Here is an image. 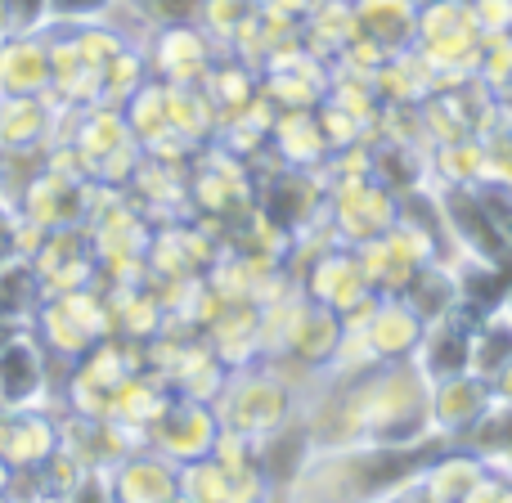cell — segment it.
Wrapping results in <instances>:
<instances>
[{"instance_id": "obj_31", "label": "cell", "mask_w": 512, "mask_h": 503, "mask_svg": "<svg viewBox=\"0 0 512 503\" xmlns=\"http://www.w3.org/2000/svg\"><path fill=\"white\" fill-rule=\"evenodd\" d=\"M378 503H414V499H409L405 490H400V495H391V499H378Z\"/></svg>"}, {"instance_id": "obj_17", "label": "cell", "mask_w": 512, "mask_h": 503, "mask_svg": "<svg viewBox=\"0 0 512 503\" xmlns=\"http://www.w3.org/2000/svg\"><path fill=\"white\" fill-rule=\"evenodd\" d=\"M50 32H9L0 41V95H50Z\"/></svg>"}, {"instance_id": "obj_19", "label": "cell", "mask_w": 512, "mask_h": 503, "mask_svg": "<svg viewBox=\"0 0 512 503\" xmlns=\"http://www.w3.org/2000/svg\"><path fill=\"white\" fill-rule=\"evenodd\" d=\"M351 5H355V27H360V36L378 45L382 54L414 50L423 0H351Z\"/></svg>"}, {"instance_id": "obj_22", "label": "cell", "mask_w": 512, "mask_h": 503, "mask_svg": "<svg viewBox=\"0 0 512 503\" xmlns=\"http://www.w3.org/2000/svg\"><path fill=\"white\" fill-rule=\"evenodd\" d=\"M149 77H153V72H149V50H144L140 41H131L126 50H117L113 59H108L104 81H99V104L122 108Z\"/></svg>"}, {"instance_id": "obj_13", "label": "cell", "mask_w": 512, "mask_h": 503, "mask_svg": "<svg viewBox=\"0 0 512 503\" xmlns=\"http://www.w3.org/2000/svg\"><path fill=\"white\" fill-rule=\"evenodd\" d=\"M63 445V409L32 405V409H0V459L14 472H32L59 454Z\"/></svg>"}, {"instance_id": "obj_26", "label": "cell", "mask_w": 512, "mask_h": 503, "mask_svg": "<svg viewBox=\"0 0 512 503\" xmlns=\"http://www.w3.org/2000/svg\"><path fill=\"white\" fill-rule=\"evenodd\" d=\"M472 14H477V27L486 36L512 32V0H468Z\"/></svg>"}, {"instance_id": "obj_9", "label": "cell", "mask_w": 512, "mask_h": 503, "mask_svg": "<svg viewBox=\"0 0 512 503\" xmlns=\"http://www.w3.org/2000/svg\"><path fill=\"white\" fill-rule=\"evenodd\" d=\"M216 441H221V418H216L212 400H194V396H171L167 409L144 432V445H153V450L167 454L180 468L198 459H212Z\"/></svg>"}, {"instance_id": "obj_21", "label": "cell", "mask_w": 512, "mask_h": 503, "mask_svg": "<svg viewBox=\"0 0 512 503\" xmlns=\"http://www.w3.org/2000/svg\"><path fill=\"white\" fill-rule=\"evenodd\" d=\"M508 360H512V310L504 301L499 310H490V315H481L472 324V373L490 382Z\"/></svg>"}, {"instance_id": "obj_3", "label": "cell", "mask_w": 512, "mask_h": 503, "mask_svg": "<svg viewBox=\"0 0 512 503\" xmlns=\"http://www.w3.org/2000/svg\"><path fill=\"white\" fill-rule=\"evenodd\" d=\"M481 41H486V32L477 27V14H472L468 0H423L414 50L436 72V90L477 81Z\"/></svg>"}, {"instance_id": "obj_30", "label": "cell", "mask_w": 512, "mask_h": 503, "mask_svg": "<svg viewBox=\"0 0 512 503\" xmlns=\"http://www.w3.org/2000/svg\"><path fill=\"white\" fill-rule=\"evenodd\" d=\"M9 481H14V468H9V463L0 459V495H5V490H9Z\"/></svg>"}, {"instance_id": "obj_8", "label": "cell", "mask_w": 512, "mask_h": 503, "mask_svg": "<svg viewBox=\"0 0 512 503\" xmlns=\"http://www.w3.org/2000/svg\"><path fill=\"white\" fill-rule=\"evenodd\" d=\"M59 364L41 346L32 328H14L0 342V409H32V405H59V382H54Z\"/></svg>"}, {"instance_id": "obj_2", "label": "cell", "mask_w": 512, "mask_h": 503, "mask_svg": "<svg viewBox=\"0 0 512 503\" xmlns=\"http://www.w3.org/2000/svg\"><path fill=\"white\" fill-rule=\"evenodd\" d=\"M221 432L243 436V441H265V436L283 432L301 409V387L279 369L274 360H256L243 369H230L221 396L212 400Z\"/></svg>"}, {"instance_id": "obj_14", "label": "cell", "mask_w": 512, "mask_h": 503, "mask_svg": "<svg viewBox=\"0 0 512 503\" xmlns=\"http://www.w3.org/2000/svg\"><path fill=\"white\" fill-rule=\"evenodd\" d=\"M490 405H495V391H490V382L477 378V373H454V378L432 382V391H427L432 432L450 445H459L463 436L490 414Z\"/></svg>"}, {"instance_id": "obj_6", "label": "cell", "mask_w": 512, "mask_h": 503, "mask_svg": "<svg viewBox=\"0 0 512 503\" xmlns=\"http://www.w3.org/2000/svg\"><path fill=\"white\" fill-rule=\"evenodd\" d=\"M499 490H504V477L490 472L481 454H472L468 445H445L423 463L405 495L414 503H495Z\"/></svg>"}, {"instance_id": "obj_32", "label": "cell", "mask_w": 512, "mask_h": 503, "mask_svg": "<svg viewBox=\"0 0 512 503\" xmlns=\"http://www.w3.org/2000/svg\"><path fill=\"white\" fill-rule=\"evenodd\" d=\"M508 310H512V288H508Z\"/></svg>"}, {"instance_id": "obj_20", "label": "cell", "mask_w": 512, "mask_h": 503, "mask_svg": "<svg viewBox=\"0 0 512 503\" xmlns=\"http://www.w3.org/2000/svg\"><path fill=\"white\" fill-rule=\"evenodd\" d=\"M355 36H360V27H355L351 0H324V5H315L306 18H301V45L324 63H333Z\"/></svg>"}, {"instance_id": "obj_11", "label": "cell", "mask_w": 512, "mask_h": 503, "mask_svg": "<svg viewBox=\"0 0 512 503\" xmlns=\"http://www.w3.org/2000/svg\"><path fill=\"white\" fill-rule=\"evenodd\" d=\"M32 265H36V274H41L45 297L104 283L95 239H90L86 225H59V230H45L41 243H36V252H32Z\"/></svg>"}, {"instance_id": "obj_7", "label": "cell", "mask_w": 512, "mask_h": 503, "mask_svg": "<svg viewBox=\"0 0 512 503\" xmlns=\"http://www.w3.org/2000/svg\"><path fill=\"white\" fill-rule=\"evenodd\" d=\"M292 274H297L301 292H306L310 301L337 310L342 319L373 297V283H369V274H364L360 252H355L351 243H328V248H319L315 256H306Z\"/></svg>"}, {"instance_id": "obj_5", "label": "cell", "mask_w": 512, "mask_h": 503, "mask_svg": "<svg viewBox=\"0 0 512 503\" xmlns=\"http://www.w3.org/2000/svg\"><path fill=\"white\" fill-rule=\"evenodd\" d=\"M328 180V225L342 243H360L387 234L400 221V194L378 176H324Z\"/></svg>"}, {"instance_id": "obj_4", "label": "cell", "mask_w": 512, "mask_h": 503, "mask_svg": "<svg viewBox=\"0 0 512 503\" xmlns=\"http://www.w3.org/2000/svg\"><path fill=\"white\" fill-rule=\"evenodd\" d=\"M32 333L41 337V346L50 351V360L59 369L77 364L90 346H99L104 337H113V306H108L104 283L95 288H77V292H54L41 301L32 319Z\"/></svg>"}, {"instance_id": "obj_23", "label": "cell", "mask_w": 512, "mask_h": 503, "mask_svg": "<svg viewBox=\"0 0 512 503\" xmlns=\"http://www.w3.org/2000/svg\"><path fill=\"white\" fill-rule=\"evenodd\" d=\"M252 14H256V0H198L194 23L230 54V45L239 41V32L252 23Z\"/></svg>"}, {"instance_id": "obj_27", "label": "cell", "mask_w": 512, "mask_h": 503, "mask_svg": "<svg viewBox=\"0 0 512 503\" xmlns=\"http://www.w3.org/2000/svg\"><path fill=\"white\" fill-rule=\"evenodd\" d=\"M315 5H324V0H256V9L279 14V18H292V23H301V18H306Z\"/></svg>"}, {"instance_id": "obj_16", "label": "cell", "mask_w": 512, "mask_h": 503, "mask_svg": "<svg viewBox=\"0 0 512 503\" xmlns=\"http://www.w3.org/2000/svg\"><path fill=\"white\" fill-rule=\"evenodd\" d=\"M472 324L463 310L454 315H441L423 328V342L414 351V364L427 382H441L454 378V373H472Z\"/></svg>"}, {"instance_id": "obj_28", "label": "cell", "mask_w": 512, "mask_h": 503, "mask_svg": "<svg viewBox=\"0 0 512 503\" xmlns=\"http://www.w3.org/2000/svg\"><path fill=\"white\" fill-rule=\"evenodd\" d=\"M490 391H495V405H504V409H512V360L504 364V369L490 378Z\"/></svg>"}, {"instance_id": "obj_29", "label": "cell", "mask_w": 512, "mask_h": 503, "mask_svg": "<svg viewBox=\"0 0 512 503\" xmlns=\"http://www.w3.org/2000/svg\"><path fill=\"white\" fill-rule=\"evenodd\" d=\"M9 32H18V27H14V5H9V0H0V41H5Z\"/></svg>"}, {"instance_id": "obj_12", "label": "cell", "mask_w": 512, "mask_h": 503, "mask_svg": "<svg viewBox=\"0 0 512 503\" xmlns=\"http://www.w3.org/2000/svg\"><path fill=\"white\" fill-rule=\"evenodd\" d=\"M144 50H149V72L158 81H167V86H203V77L225 54L198 23L162 27V32H153L144 41Z\"/></svg>"}, {"instance_id": "obj_24", "label": "cell", "mask_w": 512, "mask_h": 503, "mask_svg": "<svg viewBox=\"0 0 512 503\" xmlns=\"http://www.w3.org/2000/svg\"><path fill=\"white\" fill-rule=\"evenodd\" d=\"M54 503H117L113 499V486H108V468H95V472H81L68 490H63Z\"/></svg>"}, {"instance_id": "obj_10", "label": "cell", "mask_w": 512, "mask_h": 503, "mask_svg": "<svg viewBox=\"0 0 512 503\" xmlns=\"http://www.w3.org/2000/svg\"><path fill=\"white\" fill-rule=\"evenodd\" d=\"M342 324L355 328V333L369 342L373 360H414L427 319L418 315L400 292H373V297L364 301L360 310H351Z\"/></svg>"}, {"instance_id": "obj_15", "label": "cell", "mask_w": 512, "mask_h": 503, "mask_svg": "<svg viewBox=\"0 0 512 503\" xmlns=\"http://www.w3.org/2000/svg\"><path fill=\"white\" fill-rule=\"evenodd\" d=\"M108 486H113L117 503H176L180 463H171L153 445H135L108 468Z\"/></svg>"}, {"instance_id": "obj_18", "label": "cell", "mask_w": 512, "mask_h": 503, "mask_svg": "<svg viewBox=\"0 0 512 503\" xmlns=\"http://www.w3.org/2000/svg\"><path fill=\"white\" fill-rule=\"evenodd\" d=\"M265 158L279 162V167L324 171L328 158H333V149H328V140H324V126H319L315 108H288V113L274 117Z\"/></svg>"}, {"instance_id": "obj_25", "label": "cell", "mask_w": 512, "mask_h": 503, "mask_svg": "<svg viewBox=\"0 0 512 503\" xmlns=\"http://www.w3.org/2000/svg\"><path fill=\"white\" fill-rule=\"evenodd\" d=\"M117 0H50V23H90L108 18Z\"/></svg>"}, {"instance_id": "obj_1", "label": "cell", "mask_w": 512, "mask_h": 503, "mask_svg": "<svg viewBox=\"0 0 512 503\" xmlns=\"http://www.w3.org/2000/svg\"><path fill=\"white\" fill-rule=\"evenodd\" d=\"M450 441L427 436L414 445H315L297 477L274 495V503H378L391 499L423 472L432 454Z\"/></svg>"}]
</instances>
